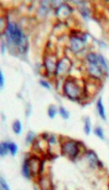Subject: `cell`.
I'll list each match as a JSON object with an SVG mask.
<instances>
[{
    "mask_svg": "<svg viewBox=\"0 0 109 190\" xmlns=\"http://www.w3.org/2000/svg\"><path fill=\"white\" fill-rule=\"evenodd\" d=\"M60 152L63 156H66L70 159H74L80 156L81 152V142L75 141L73 139L65 140L60 142Z\"/></svg>",
    "mask_w": 109,
    "mask_h": 190,
    "instance_id": "3",
    "label": "cell"
},
{
    "mask_svg": "<svg viewBox=\"0 0 109 190\" xmlns=\"http://www.w3.org/2000/svg\"><path fill=\"white\" fill-rule=\"evenodd\" d=\"M96 108H97V110H98V113L100 117L102 118L104 121H106V116H105V107L103 105V99L102 97H100L97 103H96Z\"/></svg>",
    "mask_w": 109,
    "mask_h": 190,
    "instance_id": "12",
    "label": "cell"
},
{
    "mask_svg": "<svg viewBox=\"0 0 109 190\" xmlns=\"http://www.w3.org/2000/svg\"><path fill=\"white\" fill-rule=\"evenodd\" d=\"M62 4H63V2H61V1H50V6L56 10L57 7H59Z\"/></svg>",
    "mask_w": 109,
    "mask_h": 190,
    "instance_id": "27",
    "label": "cell"
},
{
    "mask_svg": "<svg viewBox=\"0 0 109 190\" xmlns=\"http://www.w3.org/2000/svg\"><path fill=\"white\" fill-rule=\"evenodd\" d=\"M47 142L49 144V146H52V145H54V144H57V139L56 138V136H54V135L51 134V135H49V138H48Z\"/></svg>",
    "mask_w": 109,
    "mask_h": 190,
    "instance_id": "26",
    "label": "cell"
},
{
    "mask_svg": "<svg viewBox=\"0 0 109 190\" xmlns=\"http://www.w3.org/2000/svg\"><path fill=\"white\" fill-rule=\"evenodd\" d=\"M108 188H109V185H108Z\"/></svg>",
    "mask_w": 109,
    "mask_h": 190,
    "instance_id": "32",
    "label": "cell"
},
{
    "mask_svg": "<svg viewBox=\"0 0 109 190\" xmlns=\"http://www.w3.org/2000/svg\"><path fill=\"white\" fill-rule=\"evenodd\" d=\"M86 60L89 62V64H92V65H98V63H99L98 55H96L95 53H93V52L88 53L86 55Z\"/></svg>",
    "mask_w": 109,
    "mask_h": 190,
    "instance_id": "14",
    "label": "cell"
},
{
    "mask_svg": "<svg viewBox=\"0 0 109 190\" xmlns=\"http://www.w3.org/2000/svg\"><path fill=\"white\" fill-rule=\"evenodd\" d=\"M84 132H85V134H90V132H91V120L88 117L85 119Z\"/></svg>",
    "mask_w": 109,
    "mask_h": 190,
    "instance_id": "23",
    "label": "cell"
},
{
    "mask_svg": "<svg viewBox=\"0 0 109 190\" xmlns=\"http://www.w3.org/2000/svg\"><path fill=\"white\" fill-rule=\"evenodd\" d=\"M0 182H1V189H4V190H9V186H7V182L2 177H1Z\"/></svg>",
    "mask_w": 109,
    "mask_h": 190,
    "instance_id": "28",
    "label": "cell"
},
{
    "mask_svg": "<svg viewBox=\"0 0 109 190\" xmlns=\"http://www.w3.org/2000/svg\"><path fill=\"white\" fill-rule=\"evenodd\" d=\"M72 68V61L70 58L68 57H64L57 60V70H56V75L58 77H64L65 74L70 72Z\"/></svg>",
    "mask_w": 109,
    "mask_h": 190,
    "instance_id": "4",
    "label": "cell"
},
{
    "mask_svg": "<svg viewBox=\"0 0 109 190\" xmlns=\"http://www.w3.org/2000/svg\"><path fill=\"white\" fill-rule=\"evenodd\" d=\"M41 161H42V159H40L35 155L31 156L30 158H28L29 166L31 168V172H32V175L33 176L39 175V170H40Z\"/></svg>",
    "mask_w": 109,
    "mask_h": 190,
    "instance_id": "9",
    "label": "cell"
},
{
    "mask_svg": "<svg viewBox=\"0 0 109 190\" xmlns=\"http://www.w3.org/2000/svg\"><path fill=\"white\" fill-rule=\"evenodd\" d=\"M87 72L89 77L95 80H99V81L103 78V75H104V71L102 70V68L98 65L90 64L87 67Z\"/></svg>",
    "mask_w": 109,
    "mask_h": 190,
    "instance_id": "8",
    "label": "cell"
},
{
    "mask_svg": "<svg viewBox=\"0 0 109 190\" xmlns=\"http://www.w3.org/2000/svg\"><path fill=\"white\" fill-rule=\"evenodd\" d=\"M98 58H99V63H100V65H101L100 67L102 68L103 71H105V72H108V66H107V63H106V61H105V58H104L102 55H99Z\"/></svg>",
    "mask_w": 109,
    "mask_h": 190,
    "instance_id": "19",
    "label": "cell"
},
{
    "mask_svg": "<svg viewBox=\"0 0 109 190\" xmlns=\"http://www.w3.org/2000/svg\"><path fill=\"white\" fill-rule=\"evenodd\" d=\"M57 113V108L54 105H50V107L48 108V115L51 119H54L56 114Z\"/></svg>",
    "mask_w": 109,
    "mask_h": 190,
    "instance_id": "20",
    "label": "cell"
},
{
    "mask_svg": "<svg viewBox=\"0 0 109 190\" xmlns=\"http://www.w3.org/2000/svg\"><path fill=\"white\" fill-rule=\"evenodd\" d=\"M79 10H80V12L81 14V16L84 19H86V20L89 19L91 12H90V10H89V9H88L87 7H85V6H79Z\"/></svg>",
    "mask_w": 109,
    "mask_h": 190,
    "instance_id": "16",
    "label": "cell"
},
{
    "mask_svg": "<svg viewBox=\"0 0 109 190\" xmlns=\"http://www.w3.org/2000/svg\"><path fill=\"white\" fill-rule=\"evenodd\" d=\"M0 86H1V88L4 87V76L2 72H0Z\"/></svg>",
    "mask_w": 109,
    "mask_h": 190,
    "instance_id": "30",
    "label": "cell"
},
{
    "mask_svg": "<svg viewBox=\"0 0 109 190\" xmlns=\"http://www.w3.org/2000/svg\"><path fill=\"white\" fill-rule=\"evenodd\" d=\"M12 129H13V131L14 133L16 134H20L22 131V126H21V123L17 120V121H15L14 123H13V125H12Z\"/></svg>",
    "mask_w": 109,
    "mask_h": 190,
    "instance_id": "17",
    "label": "cell"
},
{
    "mask_svg": "<svg viewBox=\"0 0 109 190\" xmlns=\"http://www.w3.org/2000/svg\"><path fill=\"white\" fill-rule=\"evenodd\" d=\"M40 85L42 86H44V87H45L46 89H50V85L49 83L46 82V81H40Z\"/></svg>",
    "mask_w": 109,
    "mask_h": 190,
    "instance_id": "29",
    "label": "cell"
},
{
    "mask_svg": "<svg viewBox=\"0 0 109 190\" xmlns=\"http://www.w3.org/2000/svg\"><path fill=\"white\" fill-rule=\"evenodd\" d=\"M35 138H36V134L33 132H29L27 134V137H26V144L29 145L31 143H33Z\"/></svg>",
    "mask_w": 109,
    "mask_h": 190,
    "instance_id": "21",
    "label": "cell"
},
{
    "mask_svg": "<svg viewBox=\"0 0 109 190\" xmlns=\"http://www.w3.org/2000/svg\"><path fill=\"white\" fill-rule=\"evenodd\" d=\"M63 93L69 99L80 101L84 96V83H80V80L72 76H68L63 83Z\"/></svg>",
    "mask_w": 109,
    "mask_h": 190,
    "instance_id": "1",
    "label": "cell"
},
{
    "mask_svg": "<svg viewBox=\"0 0 109 190\" xmlns=\"http://www.w3.org/2000/svg\"><path fill=\"white\" fill-rule=\"evenodd\" d=\"M17 50L19 51V53H20V54H25V53L27 52V50H28V38L25 34L23 35L20 43L19 44Z\"/></svg>",
    "mask_w": 109,
    "mask_h": 190,
    "instance_id": "11",
    "label": "cell"
},
{
    "mask_svg": "<svg viewBox=\"0 0 109 190\" xmlns=\"http://www.w3.org/2000/svg\"><path fill=\"white\" fill-rule=\"evenodd\" d=\"M51 185L52 184H51L50 180L46 179L45 177L41 176V178H40V186H41V187L43 189H50V188H52Z\"/></svg>",
    "mask_w": 109,
    "mask_h": 190,
    "instance_id": "15",
    "label": "cell"
},
{
    "mask_svg": "<svg viewBox=\"0 0 109 190\" xmlns=\"http://www.w3.org/2000/svg\"><path fill=\"white\" fill-rule=\"evenodd\" d=\"M17 151H18V146L16 145L15 143H9V152L15 156L17 154Z\"/></svg>",
    "mask_w": 109,
    "mask_h": 190,
    "instance_id": "25",
    "label": "cell"
},
{
    "mask_svg": "<svg viewBox=\"0 0 109 190\" xmlns=\"http://www.w3.org/2000/svg\"><path fill=\"white\" fill-rule=\"evenodd\" d=\"M9 151V143L7 142L2 143L1 146H0V154H1V157L6 156Z\"/></svg>",
    "mask_w": 109,
    "mask_h": 190,
    "instance_id": "18",
    "label": "cell"
},
{
    "mask_svg": "<svg viewBox=\"0 0 109 190\" xmlns=\"http://www.w3.org/2000/svg\"><path fill=\"white\" fill-rule=\"evenodd\" d=\"M57 63V58H56V57H54V55L48 54V55L44 56V67L45 68L46 72L48 73V76L50 74H56Z\"/></svg>",
    "mask_w": 109,
    "mask_h": 190,
    "instance_id": "6",
    "label": "cell"
},
{
    "mask_svg": "<svg viewBox=\"0 0 109 190\" xmlns=\"http://www.w3.org/2000/svg\"><path fill=\"white\" fill-rule=\"evenodd\" d=\"M6 37H7V41L9 43V48H12V47L18 48L19 44L20 43L23 34L22 31L20 30V28L15 23V22L9 21V24H7V27L6 29V31L4 32Z\"/></svg>",
    "mask_w": 109,
    "mask_h": 190,
    "instance_id": "2",
    "label": "cell"
},
{
    "mask_svg": "<svg viewBox=\"0 0 109 190\" xmlns=\"http://www.w3.org/2000/svg\"><path fill=\"white\" fill-rule=\"evenodd\" d=\"M85 155H86L88 161L90 162V165L91 167H92V168H94V167H97V164H98V157L96 155V153L93 150H87L86 153H85Z\"/></svg>",
    "mask_w": 109,
    "mask_h": 190,
    "instance_id": "10",
    "label": "cell"
},
{
    "mask_svg": "<svg viewBox=\"0 0 109 190\" xmlns=\"http://www.w3.org/2000/svg\"><path fill=\"white\" fill-rule=\"evenodd\" d=\"M1 53H2V54H4V53H5V43L3 41L1 42Z\"/></svg>",
    "mask_w": 109,
    "mask_h": 190,
    "instance_id": "31",
    "label": "cell"
},
{
    "mask_svg": "<svg viewBox=\"0 0 109 190\" xmlns=\"http://www.w3.org/2000/svg\"><path fill=\"white\" fill-rule=\"evenodd\" d=\"M59 113H60V115L61 117L63 118V119H68L69 118V112L64 108V107H60L59 108Z\"/></svg>",
    "mask_w": 109,
    "mask_h": 190,
    "instance_id": "24",
    "label": "cell"
},
{
    "mask_svg": "<svg viewBox=\"0 0 109 190\" xmlns=\"http://www.w3.org/2000/svg\"><path fill=\"white\" fill-rule=\"evenodd\" d=\"M94 134L97 135L100 139L104 140L105 139V134H104V130L102 127H96L94 129Z\"/></svg>",
    "mask_w": 109,
    "mask_h": 190,
    "instance_id": "22",
    "label": "cell"
},
{
    "mask_svg": "<svg viewBox=\"0 0 109 190\" xmlns=\"http://www.w3.org/2000/svg\"><path fill=\"white\" fill-rule=\"evenodd\" d=\"M91 78V77H90ZM92 81H88L84 83V96L85 97L88 96H93L94 95L97 94L99 87H100V83H99V80H95L91 78Z\"/></svg>",
    "mask_w": 109,
    "mask_h": 190,
    "instance_id": "5",
    "label": "cell"
},
{
    "mask_svg": "<svg viewBox=\"0 0 109 190\" xmlns=\"http://www.w3.org/2000/svg\"><path fill=\"white\" fill-rule=\"evenodd\" d=\"M73 12V7L71 6L68 5L67 3H63L56 10L54 14H56L57 18L62 21L64 20H67Z\"/></svg>",
    "mask_w": 109,
    "mask_h": 190,
    "instance_id": "7",
    "label": "cell"
},
{
    "mask_svg": "<svg viewBox=\"0 0 109 190\" xmlns=\"http://www.w3.org/2000/svg\"><path fill=\"white\" fill-rule=\"evenodd\" d=\"M22 174L23 176H24L25 178H28V179H31L32 178V172H31V168L29 166V162H28V159H25L24 163H23V166H22Z\"/></svg>",
    "mask_w": 109,
    "mask_h": 190,
    "instance_id": "13",
    "label": "cell"
}]
</instances>
